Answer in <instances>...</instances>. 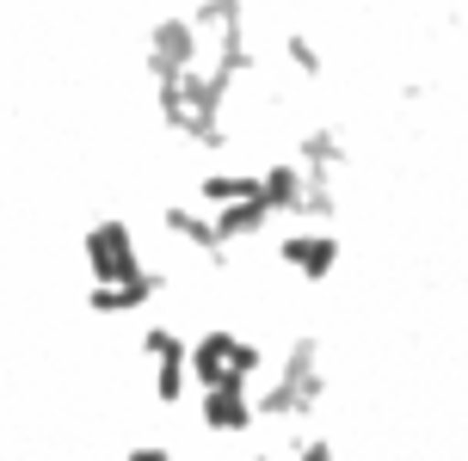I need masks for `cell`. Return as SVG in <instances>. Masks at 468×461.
<instances>
[{"mask_svg": "<svg viewBox=\"0 0 468 461\" xmlns=\"http://www.w3.org/2000/svg\"><path fill=\"white\" fill-rule=\"evenodd\" d=\"M154 382H148V400H154V406H161V413H173V406H186L191 393V369H186V351H179V357H154Z\"/></svg>", "mask_w": 468, "mask_h": 461, "instance_id": "obj_13", "label": "cell"}, {"mask_svg": "<svg viewBox=\"0 0 468 461\" xmlns=\"http://www.w3.org/2000/svg\"><path fill=\"white\" fill-rule=\"evenodd\" d=\"M290 461H333V437H303L290 449Z\"/></svg>", "mask_w": 468, "mask_h": 461, "instance_id": "obj_16", "label": "cell"}, {"mask_svg": "<svg viewBox=\"0 0 468 461\" xmlns=\"http://www.w3.org/2000/svg\"><path fill=\"white\" fill-rule=\"evenodd\" d=\"M179 351H186V332L166 326V320H154V326H142V332H136V357H142V363H154V357H179Z\"/></svg>", "mask_w": 468, "mask_h": 461, "instance_id": "obj_14", "label": "cell"}, {"mask_svg": "<svg viewBox=\"0 0 468 461\" xmlns=\"http://www.w3.org/2000/svg\"><path fill=\"white\" fill-rule=\"evenodd\" d=\"M161 234H166V240H179V246H191L204 265H229V246L216 240V222H210V209H204V204H166L161 209Z\"/></svg>", "mask_w": 468, "mask_h": 461, "instance_id": "obj_8", "label": "cell"}, {"mask_svg": "<svg viewBox=\"0 0 468 461\" xmlns=\"http://www.w3.org/2000/svg\"><path fill=\"white\" fill-rule=\"evenodd\" d=\"M186 369H191V388H222V382H247L265 369V351L259 339H240L234 326H204L197 339H186Z\"/></svg>", "mask_w": 468, "mask_h": 461, "instance_id": "obj_2", "label": "cell"}, {"mask_svg": "<svg viewBox=\"0 0 468 461\" xmlns=\"http://www.w3.org/2000/svg\"><path fill=\"white\" fill-rule=\"evenodd\" d=\"M197 25L191 19H161L154 31H148V44H142V68L154 74V80H173V74L197 68Z\"/></svg>", "mask_w": 468, "mask_h": 461, "instance_id": "obj_6", "label": "cell"}, {"mask_svg": "<svg viewBox=\"0 0 468 461\" xmlns=\"http://www.w3.org/2000/svg\"><path fill=\"white\" fill-rule=\"evenodd\" d=\"M240 197H259V173H240V166H210V173H197V204L204 209L240 204Z\"/></svg>", "mask_w": 468, "mask_h": 461, "instance_id": "obj_12", "label": "cell"}, {"mask_svg": "<svg viewBox=\"0 0 468 461\" xmlns=\"http://www.w3.org/2000/svg\"><path fill=\"white\" fill-rule=\"evenodd\" d=\"M290 161L303 166V173H339L346 166V136H339V123H308L303 136H296V154Z\"/></svg>", "mask_w": 468, "mask_h": 461, "instance_id": "obj_11", "label": "cell"}, {"mask_svg": "<svg viewBox=\"0 0 468 461\" xmlns=\"http://www.w3.org/2000/svg\"><path fill=\"white\" fill-rule=\"evenodd\" d=\"M123 461H173V449H166V443H130Z\"/></svg>", "mask_w": 468, "mask_h": 461, "instance_id": "obj_17", "label": "cell"}, {"mask_svg": "<svg viewBox=\"0 0 468 461\" xmlns=\"http://www.w3.org/2000/svg\"><path fill=\"white\" fill-rule=\"evenodd\" d=\"M303 191H308V173L296 161L259 166V204L271 209V215H296V209H303Z\"/></svg>", "mask_w": 468, "mask_h": 461, "instance_id": "obj_9", "label": "cell"}, {"mask_svg": "<svg viewBox=\"0 0 468 461\" xmlns=\"http://www.w3.org/2000/svg\"><path fill=\"white\" fill-rule=\"evenodd\" d=\"M321 393H327V369H321V339H296V345L283 351L278 363V382L265 393H253L259 406V424H296L321 406Z\"/></svg>", "mask_w": 468, "mask_h": 461, "instance_id": "obj_1", "label": "cell"}, {"mask_svg": "<svg viewBox=\"0 0 468 461\" xmlns=\"http://www.w3.org/2000/svg\"><path fill=\"white\" fill-rule=\"evenodd\" d=\"M197 424L210 437H247L259 424V406H253V388L247 382H222V388H197Z\"/></svg>", "mask_w": 468, "mask_h": 461, "instance_id": "obj_4", "label": "cell"}, {"mask_svg": "<svg viewBox=\"0 0 468 461\" xmlns=\"http://www.w3.org/2000/svg\"><path fill=\"white\" fill-rule=\"evenodd\" d=\"M278 265H290L303 283H327V277L339 271V234H333V228L283 234V240H278Z\"/></svg>", "mask_w": 468, "mask_h": 461, "instance_id": "obj_7", "label": "cell"}, {"mask_svg": "<svg viewBox=\"0 0 468 461\" xmlns=\"http://www.w3.org/2000/svg\"><path fill=\"white\" fill-rule=\"evenodd\" d=\"M80 258H87V277L93 283H123V277L148 271V258L136 246V228L123 215H99L93 228L80 234Z\"/></svg>", "mask_w": 468, "mask_h": 461, "instance_id": "obj_3", "label": "cell"}, {"mask_svg": "<svg viewBox=\"0 0 468 461\" xmlns=\"http://www.w3.org/2000/svg\"><path fill=\"white\" fill-rule=\"evenodd\" d=\"M283 56L296 62L303 80H321V74H327V56H321V44H314L308 31H283Z\"/></svg>", "mask_w": 468, "mask_h": 461, "instance_id": "obj_15", "label": "cell"}, {"mask_svg": "<svg viewBox=\"0 0 468 461\" xmlns=\"http://www.w3.org/2000/svg\"><path fill=\"white\" fill-rule=\"evenodd\" d=\"M247 461H278V456H265V449H259V456H247Z\"/></svg>", "mask_w": 468, "mask_h": 461, "instance_id": "obj_18", "label": "cell"}, {"mask_svg": "<svg viewBox=\"0 0 468 461\" xmlns=\"http://www.w3.org/2000/svg\"><path fill=\"white\" fill-rule=\"evenodd\" d=\"M166 283H173V277H166L161 265H148L142 277H123V283H87V314H105V320L142 314V308H154V301L166 296Z\"/></svg>", "mask_w": 468, "mask_h": 461, "instance_id": "obj_5", "label": "cell"}, {"mask_svg": "<svg viewBox=\"0 0 468 461\" xmlns=\"http://www.w3.org/2000/svg\"><path fill=\"white\" fill-rule=\"evenodd\" d=\"M210 222H216V240H222V246H247V240H259V234L278 222V215L259 204V197H240V204L210 209Z\"/></svg>", "mask_w": 468, "mask_h": 461, "instance_id": "obj_10", "label": "cell"}]
</instances>
